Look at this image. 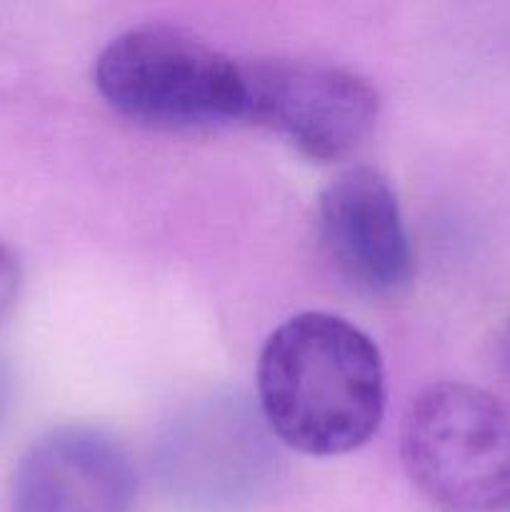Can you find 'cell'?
<instances>
[{"label":"cell","instance_id":"1","mask_svg":"<svg viewBox=\"0 0 510 512\" xmlns=\"http://www.w3.org/2000/svg\"><path fill=\"white\" fill-rule=\"evenodd\" d=\"M258 403L270 433L288 448L315 458L350 453L383 420L378 345L338 315H293L263 345Z\"/></svg>","mask_w":510,"mask_h":512},{"label":"cell","instance_id":"2","mask_svg":"<svg viewBox=\"0 0 510 512\" xmlns=\"http://www.w3.org/2000/svg\"><path fill=\"white\" fill-rule=\"evenodd\" d=\"M93 78L110 108L150 128L200 130L245 120V65L168 25H140L110 40Z\"/></svg>","mask_w":510,"mask_h":512},{"label":"cell","instance_id":"3","mask_svg":"<svg viewBox=\"0 0 510 512\" xmlns=\"http://www.w3.org/2000/svg\"><path fill=\"white\" fill-rule=\"evenodd\" d=\"M403 463L440 512H498L510 505V410L475 385H430L405 415Z\"/></svg>","mask_w":510,"mask_h":512},{"label":"cell","instance_id":"4","mask_svg":"<svg viewBox=\"0 0 510 512\" xmlns=\"http://www.w3.org/2000/svg\"><path fill=\"white\" fill-rule=\"evenodd\" d=\"M243 65L245 120L283 135L305 158H348L378 123V93L353 70L285 58Z\"/></svg>","mask_w":510,"mask_h":512},{"label":"cell","instance_id":"5","mask_svg":"<svg viewBox=\"0 0 510 512\" xmlns=\"http://www.w3.org/2000/svg\"><path fill=\"white\" fill-rule=\"evenodd\" d=\"M135 470L113 435L88 425L50 430L20 458L10 512H133Z\"/></svg>","mask_w":510,"mask_h":512},{"label":"cell","instance_id":"6","mask_svg":"<svg viewBox=\"0 0 510 512\" xmlns=\"http://www.w3.org/2000/svg\"><path fill=\"white\" fill-rule=\"evenodd\" d=\"M320 235L335 268L360 290L398 295L413 278V250L388 180L373 168L340 173L320 195Z\"/></svg>","mask_w":510,"mask_h":512},{"label":"cell","instance_id":"7","mask_svg":"<svg viewBox=\"0 0 510 512\" xmlns=\"http://www.w3.org/2000/svg\"><path fill=\"white\" fill-rule=\"evenodd\" d=\"M190 425L178 438L180 453L175 455V470H185L183 483L198 485V488L235 490L258 475L260 470V435L248 423V418H240L238 410H223V418H218V408L213 415L193 418Z\"/></svg>","mask_w":510,"mask_h":512},{"label":"cell","instance_id":"8","mask_svg":"<svg viewBox=\"0 0 510 512\" xmlns=\"http://www.w3.org/2000/svg\"><path fill=\"white\" fill-rule=\"evenodd\" d=\"M20 290V268L15 255L0 243V320L13 308Z\"/></svg>","mask_w":510,"mask_h":512},{"label":"cell","instance_id":"9","mask_svg":"<svg viewBox=\"0 0 510 512\" xmlns=\"http://www.w3.org/2000/svg\"><path fill=\"white\" fill-rule=\"evenodd\" d=\"M5 405H8V383H5L3 368H0V420H3Z\"/></svg>","mask_w":510,"mask_h":512},{"label":"cell","instance_id":"10","mask_svg":"<svg viewBox=\"0 0 510 512\" xmlns=\"http://www.w3.org/2000/svg\"><path fill=\"white\" fill-rule=\"evenodd\" d=\"M503 350H505V360L510 363V325L508 330H505V340H503Z\"/></svg>","mask_w":510,"mask_h":512}]
</instances>
